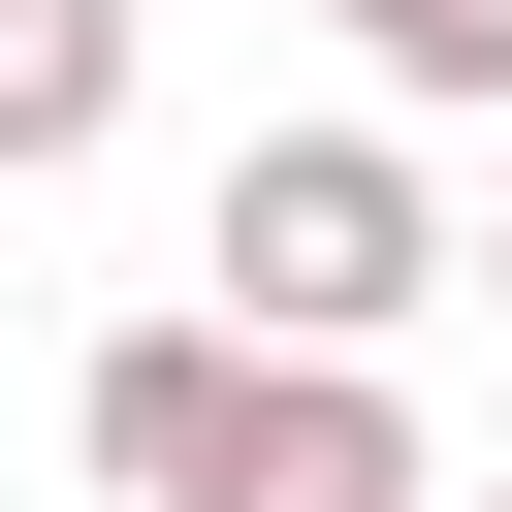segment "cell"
I'll return each instance as SVG.
<instances>
[{"label": "cell", "instance_id": "obj_3", "mask_svg": "<svg viewBox=\"0 0 512 512\" xmlns=\"http://www.w3.org/2000/svg\"><path fill=\"white\" fill-rule=\"evenodd\" d=\"M224 416H256V352H224V320H128V352L64 384V448H96L128 512H192V480H224Z\"/></svg>", "mask_w": 512, "mask_h": 512}, {"label": "cell", "instance_id": "obj_1", "mask_svg": "<svg viewBox=\"0 0 512 512\" xmlns=\"http://www.w3.org/2000/svg\"><path fill=\"white\" fill-rule=\"evenodd\" d=\"M192 256H224V352H416V288H448V192H416L384 128H256Z\"/></svg>", "mask_w": 512, "mask_h": 512}, {"label": "cell", "instance_id": "obj_2", "mask_svg": "<svg viewBox=\"0 0 512 512\" xmlns=\"http://www.w3.org/2000/svg\"><path fill=\"white\" fill-rule=\"evenodd\" d=\"M192 512H448V480H416V384L384 352H256V416H224Z\"/></svg>", "mask_w": 512, "mask_h": 512}, {"label": "cell", "instance_id": "obj_6", "mask_svg": "<svg viewBox=\"0 0 512 512\" xmlns=\"http://www.w3.org/2000/svg\"><path fill=\"white\" fill-rule=\"evenodd\" d=\"M448 288H512V224H480V256H448Z\"/></svg>", "mask_w": 512, "mask_h": 512}, {"label": "cell", "instance_id": "obj_4", "mask_svg": "<svg viewBox=\"0 0 512 512\" xmlns=\"http://www.w3.org/2000/svg\"><path fill=\"white\" fill-rule=\"evenodd\" d=\"M128 64H160L128 0H0V192H64V160L128 128Z\"/></svg>", "mask_w": 512, "mask_h": 512}, {"label": "cell", "instance_id": "obj_5", "mask_svg": "<svg viewBox=\"0 0 512 512\" xmlns=\"http://www.w3.org/2000/svg\"><path fill=\"white\" fill-rule=\"evenodd\" d=\"M320 32H352V64H384V96H448V128H480V96H512V0H320Z\"/></svg>", "mask_w": 512, "mask_h": 512}]
</instances>
